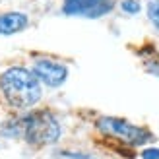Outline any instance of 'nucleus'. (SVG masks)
Returning <instances> with one entry per match:
<instances>
[{"label": "nucleus", "instance_id": "obj_1", "mask_svg": "<svg viewBox=\"0 0 159 159\" xmlns=\"http://www.w3.org/2000/svg\"><path fill=\"white\" fill-rule=\"evenodd\" d=\"M0 95L14 111L25 113L43 97V84L25 66H10L0 74Z\"/></svg>", "mask_w": 159, "mask_h": 159}, {"label": "nucleus", "instance_id": "obj_2", "mask_svg": "<svg viewBox=\"0 0 159 159\" xmlns=\"http://www.w3.org/2000/svg\"><path fill=\"white\" fill-rule=\"evenodd\" d=\"M21 140L31 148H47L54 146L62 136L60 120L52 111H25L21 116Z\"/></svg>", "mask_w": 159, "mask_h": 159}, {"label": "nucleus", "instance_id": "obj_3", "mask_svg": "<svg viewBox=\"0 0 159 159\" xmlns=\"http://www.w3.org/2000/svg\"><path fill=\"white\" fill-rule=\"evenodd\" d=\"M97 130L101 134H105L107 138H115V140L122 142L126 146H132V148L144 146V144H149V142L155 140V136L148 128L132 124V122L124 120V118H118V116L97 118Z\"/></svg>", "mask_w": 159, "mask_h": 159}, {"label": "nucleus", "instance_id": "obj_4", "mask_svg": "<svg viewBox=\"0 0 159 159\" xmlns=\"http://www.w3.org/2000/svg\"><path fill=\"white\" fill-rule=\"evenodd\" d=\"M113 8H115V0H64L62 2V14L97 20L111 14Z\"/></svg>", "mask_w": 159, "mask_h": 159}, {"label": "nucleus", "instance_id": "obj_5", "mask_svg": "<svg viewBox=\"0 0 159 159\" xmlns=\"http://www.w3.org/2000/svg\"><path fill=\"white\" fill-rule=\"evenodd\" d=\"M31 70L39 78V82L52 89L64 85V82L68 80V66L52 58H35Z\"/></svg>", "mask_w": 159, "mask_h": 159}, {"label": "nucleus", "instance_id": "obj_6", "mask_svg": "<svg viewBox=\"0 0 159 159\" xmlns=\"http://www.w3.org/2000/svg\"><path fill=\"white\" fill-rule=\"evenodd\" d=\"M29 27V16L20 10L0 12V37L18 35Z\"/></svg>", "mask_w": 159, "mask_h": 159}, {"label": "nucleus", "instance_id": "obj_7", "mask_svg": "<svg viewBox=\"0 0 159 159\" xmlns=\"http://www.w3.org/2000/svg\"><path fill=\"white\" fill-rule=\"evenodd\" d=\"M0 138H6V140L21 138V120H20V116L10 118V120H4L0 124Z\"/></svg>", "mask_w": 159, "mask_h": 159}, {"label": "nucleus", "instance_id": "obj_8", "mask_svg": "<svg viewBox=\"0 0 159 159\" xmlns=\"http://www.w3.org/2000/svg\"><path fill=\"white\" fill-rule=\"evenodd\" d=\"M146 14L148 20L152 21V25L155 27V31H159V0H149L146 6Z\"/></svg>", "mask_w": 159, "mask_h": 159}, {"label": "nucleus", "instance_id": "obj_9", "mask_svg": "<svg viewBox=\"0 0 159 159\" xmlns=\"http://www.w3.org/2000/svg\"><path fill=\"white\" fill-rule=\"evenodd\" d=\"M120 10L128 16H136L142 10V2L140 0H120Z\"/></svg>", "mask_w": 159, "mask_h": 159}, {"label": "nucleus", "instance_id": "obj_10", "mask_svg": "<svg viewBox=\"0 0 159 159\" xmlns=\"http://www.w3.org/2000/svg\"><path fill=\"white\" fill-rule=\"evenodd\" d=\"M60 157H66V159H93L91 155L87 153H76V152H60Z\"/></svg>", "mask_w": 159, "mask_h": 159}, {"label": "nucleus", "instance_id": "obj_11", "mask_svg": "<svg viewBox=\"0 0 159 159\" xmlns=\"http://www.w3.org/2000/svg\"><path fill=\"white\" fill-rule=\"evenodd\" d=\"M142 159H159V149L157 148H146L142 152Z\"/></svg>", "mask_w": 159, "mask_h": 159}, {"label": "nucleus", "instance_id": "obj_12", "mask_svg": "<svg viewBox=\"0 0 159 159\" xmlns=\"http://www.w3.org/2000/svg\"><path fill=\"white\" fill-rule=\"evenodd\" d=\"M146 70L149 74H153L159 78V62H152V60H148V64H146Z\"/></svg>", "mask_w": 159, "mask_h": 159}]
</instances>
